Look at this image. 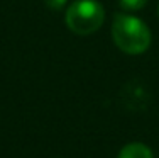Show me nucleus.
<instances>
[{
	"label": "nucleus",
	"instance_id": "1",
	"mask_svg": "<svg viewBox=\"0 0 159 158\" xmlns=\"http://www.w3.org/2000/svg\"><path fill=\"white\" fill-rule=\"evenodd\" d=\"M112 37L120 51L127 55H141L151 46V31L135 16L117 14L112 24Z\"/></svg>",
	"mask_w": 159,
	"mask_h": 158
},
{
	"label": "nucleus",
	"instance_id": "2",
	"mask_svg": "<svg viewBox=\"0 0 159 158\" xmlns=\"http://www.w3.org/2000/svg\"><path fill=\"white\" fill-rule=\"evenodd\" d=\"M105 21V9L98 0H75L68 5L64 22L75 34L88 36L97 32Z\"/></svg>",
	"mask_w": 159,
	"mask_h": 158
},
{
	"label": "nucleus",
	"instance_id": "3",
	"mask_svg": "<svg viewBox=\"0 0 159 158\" xmlns=\"http://www.w3.org/2000/svg\"><path fill=\"white\" fill-rule=\"evenodd\" d=\"M119 158H152V153L146 145L132 143V145H127L125 148H122V151L119 153Z\"/></svg>",
	"mask_w": 159,
	"mask_h": 158
},
{
	"label": "nucleus",
	"instance_id": "4",
	"mask_svg": "<svg viewBox=\"0 0 159 158\" xmlns=\"http://www.w3.org/2000/svg\"><path fill=\"white\" fill-rule=\"evenodd\" d=\"M147 0H119L120 7L124 10H129V12H134V10H141L144 5H146Z\"/></svg>",
	"mask_w": 159,
	"mask_h": 158
},
{
	"label": "nucleus",
	"instance_id": "5",
	"mask_svg": "<svg viewBox=\"0 0 159 158\" xmlns=\"http://www.w3.org/2000/svg\"><path fill=\"white\" fill-rule=\"evenodd\" d=\"M68 0H44L48 9H52V10H61L64 5H66Z\"/></svg>",
	"mask_w": 159,
	"mask_h": 158
},
{
	"label": "nucleus",
	"instance_id": "6",
	"mask_svg": "<svg viewBox=\"0 0 159 158\" xmlns=\"http://www.w3.org/2000/svg\"><path fill=\"white\" fill-rule=\"evenodd\" d=\"M157 14H159V7H157Z\"/></svg>",
	"mask_w": 159,
	"mask_h": 158
}]
</instances>
